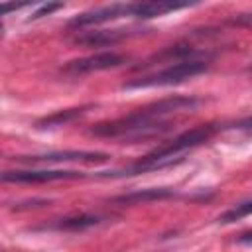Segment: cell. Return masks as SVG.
I'll list each match as a JSON object with an SVG mask.
<instances>
[{
	"instance_id": "cell-1",
	"label": "cell",
	"mask_w": 252,
	"mask_h": 252,
	"mask_svg": "<svg viewBox=\"0 0 252 252\" xmlns=\"http://www.w3.org/2000/svg\"><path fill=\"white\" fill-rule=\"evenodd\" d=\"M197 104H201V98L197 96L171 94V96L154 100L150 104H144L120 118L98 122L91 128V134L98 138H132V140L142 138L144 140L150 136H158L169 128V124L163 122L165 116L181 110H191Z\"/></svg>"
},
{
	"instance_id": "cell-2",
	"label": "cell",
	"mask_w": 252,
	"mask_h": 252,
	"mask_svg": "<svg viewBox=\"0 0 252 252\" xmlns=\"http://www.w3.org/2000/svg\"><path fill=\"white\" fill-rule=\"evenodd\" d=\"M217 130H219V126L213 124V122L195 126L191 130H185L179 136H175L173 140L154 148L152 152H148L138 161H134V163H130V165H126L122 169L102 171L100 177H128V175H138V173H146V171H154V169H163V167L175 165L177 161H181V158H177L179 154L201 146L203 142L213 138L217 134Z\"/></svg>"
},
{
	"instance_id": "cell-3",
	"label": "cell",
	"mask_w": 252,
	"mask_h": 252,
	"mask_svg": "<svg viewBox=\"0 0 252 252\" xmlns=\"http://www.w3.org/2000/svg\"><path fill=\"white\" fill-rule=\"evenodd\" d=\"M209 71V61L205 59H193V61H181V63H173L158 73L152 75H144V77H136L130 79L122 85V89H150V87H169V85H177L183 83L187 79H193L201 73Z\"/></svg>"
},
{
	"instance_id": "cell-4",
	"label": "cell",
	"mask_w": 252,
	"mask_h": 252,
	"mask_svg": "<svg viewBox=\"0 0 252 252\" xmlns=\"http://www.w3.org/2000/svg\"><path fill=\"white\" fill-rule=\"evenodd\" d=\"M126 63V57L114 51H100V53H93L87 57H79L73 59L69 63L63 65V73L65 75H87V73H96V71H104V69H114Z\"/></svg>"
},
{
	"instance_id": "cell-5",
	"label": "cell",
	"mask_w": 252,
	"mask_h": 252,
	"mask_svg": "<svg viewBox=\"0 0 252 252\" xmlns=\"http://www.w3.org/2000/svg\"><path fill=\"white\" fill-rule=\"evenodd\" d=\"M85 173L67 169H10L2 173L4 183H49L65 179H81Z\"/></svg>"
},
{
	"instance_id": "cell-6",
	"label": "cell",
	"mask_w": 252,
	"mask_h": 252,
	"mask_svg": "<svg viewBox=\"0 0 252 252\" xmlns=\"http://www.w3.org/2000/svg\"><path fill=\"white\" fill-rule=\"evenodd\" d=\"M108 154L104 152H85V150H61L39 156H22L18 161L22 163H63V161H85V163H102L108 161Z\"/></svg>"
},
{
	"instance_id": "cell-7",
	"label": "cell",
	"mask_w": 252,
	"mask_h": 252,
	"mask_svg": "<svg viewBox=\"0 0 252 252\" xmlns=\"http://www.w3.org/2000/svg\"><path fill=\"white\" fill-rule=\"evenodd\" d=\"M122 16H130V4H110V6H100V8H94V10H87V12H81L77 16H73L67 26L69 28H89V26H98V24H104V22H110V20H116V18H122Z\"/></svg>"
},
{
	"instance_id": "cell-8",
	"label": "cell",
	"mask_w": 252,
	"mask_h": 252,
	"mask_svg": "<svg viewBox=\"0 0 252 252\" xmlns=\"http://www.w3.org/2000/svg\"><path fill=\"white\" fill-rule=\"evenodd\" d=\"M211 55H213V53H209V51H205V49H197V47H193V45H169V47H165V49L154 53V55L148 57L144 63L136 65L134 69H148V67H152V65H156V63H161V61H167V63H171V65H173V63H181V61H193V59H205V61H209Z\"/></svg>"
},
{
	"instance_id": "cell-9",
	"label": "cell",
	"mask_w": 252,
	"mask_h": 252,
	"mask_svg": "<svg viewBox=\"0 0 252 252\" xmlns=\"http://www.w3.org/2000/svg\"><path fill=\"white\" fill-rule=\"evenodd\" d=\"M132 32L128 30H94V32H83L73 37L75 45H87V47H102L110 43H118L124 37H130Z\"/></svg>"
},
{
	"instance_id": "cell-10",
	"label": "cell",
	"mask_w": 252,
	"mask_h": 252,
	"mask_svg": "<svg viewBox=\"0 0 252 252\" xmlns=\"http://www.w3.org/2000/svg\"><path fill=\"white\" fill-rule=\"evenodd\" d=\"M193 4L187 2H169V0H156V2H130V16L134 18H156V16H163L167 12H175L181 8H187Z\"/></svg>"
},
{
	"instance_id": "cell-11",
	"label": "cell",
	"mask_w": 252,
	"mask_h": 252,
	"mask_svg": "<svg viewBox=\"0 0 252 252\" xmlns=\"http://www.w3.org/2000/svg\"><path fill=\"white\" fill-rule=\"evenodd\" d=\"M104 220L102 215H91V213H81V215H71V217H63L57 219L49 224H45L43 228H51V230H67V232H81L93 226H98Z\"/></svg>"
},
{
	"instance_id": "cell-12",
	"label": "cell",
	"mask_w": 252,
	"mask_h": 252,
	"mask_svg": "<svg viewBox=\"0 0 252 252\" xmlns=\"http://www.w3.org/2000/svg\"><path fill=\"white\" fill-rule=\"evenodd\" d=\"M173 189L167 187H150V189H136L130 193H122L112 197L110 201L116 205H140V203H150V201H163L173 197Z\"/></svg>"
},
{
	"instance_id": "cell-13",
	"label": "cell",
	"mask_w": 252,
	"mask_h": 252,
	"mask_svg": "<svg viewBox=\"0 0 252 252\" xmlns=\"http://www.w3.org/2000/svg\"><path fill=\"white\" fill-rule=\"evenodd\" d=\"M89 108H93V104H87V106H75V108H65V110H57L49 116H43L35 122L37 128H55V126H63V124H69L73 120H77L79 116H83L85 112H89Z\"/></svg>"
},
{
	"instance_id": "cell-14",
	"label": "cell",
	"mask_w": 252,
	"mask_h": 252,
	"mask_svg": "<svg viewBox=\"0 0 252 252\" xmlns=\"http://www.w3.org/2000/svg\"><path fill=\"white\" fill-rule=\"evenodd\" d=\"M248 215H252V201H242V203L230 207L228 211H224L219 217V222L220 224H230V222H236V220H240Z\"/></svg>"
},
{
	"instance_id": "cell-15",
	"label": "cell",
	"mask_w": 252,
	"mask_h": 252,
	"mask_svg": "<svg viewBox=\"0 0 252 252\" xmlns=\"http://www.w3.org/2000/svg\"><path fill=\"white\" fill-rule=\"evenodd\" d=\"M59 8H63V4L61 2H51V4H43L39 10H35L33 14H32V20H37V18H43V16H49L51 12H55V10H59Z\"/></svg>"
},
{
	"instance_id": "cell-16",
	"label": "cell",
	"mask_w": 252,
	"mask_h": 252,
	"mask_svg": "<svg viewBox=\"0 0 252 252\" xmlns=\"http://www.w3.org/2000/svg\"><path fill=\"white\" fill-rule=\"evenodd\" d=\"M49 201L47 199H30V201H22L18 205H14L16 211H28V209H37V207H43L47 205Z\"/></svg>"
},
{
	"instance_id": "cell-17",
	"label": "cell",
	"mask_w": 252,
	"mask_h": 252,
	"mask_svg": "<svg viewBox=\"0 0 252 252\" xmlns=\"http://www.w3.org/2000/svg\"><path fill=\"white\" fill-rule=\"evenodd\" d=\"M232 128H236V130L244 132L246 136H252V116H246V118H242V120L234 122V124H232Z\"/></svg>"
},
{
	"instance_id": "cell-18",
	"label": "cell",
	"mask_w": 252,
	"mask_h": 252,
	"mask_svg": "<svg viewBox=\"0 0 252 252\" xmlns=\"http://www.w3.org/2000/svg\"><path fill=\"white\" fill-rule=\"evenodd\" d=\"M230 24H238V26H250L252 24V12L250 14H240L236 18L230 20Z\"/></svg>"
},
{
	"instance_id": "cell-19",
	"label": "cell",
	"mask_w": 252,
	"mask_h": 252,
	"mask_svg": "<svg viewBox=\"0 0 252 252\" xmlns=\"http://www.w3.org/2000/svg\"><path fill=\"white\" fill-rule=\"evenodd\" d=\"M236 240H238L240 244H252V230H250V232H242Z\"/></svg>"
},
{
	"instance_id": "cell-20",
	"label": "cell",
	"mask_w": 252,
	"mask_h": 252,
	"mask_svg": "<svg viewBox=\"0 0 252 252\" xmlns=\"http://www.w3.org/2000/svg\"><path fill=\"white\" fill-rule=\"evenodd\" d=\"M248 71H252V65H250V67H248Z\"/></svg>"
}]
</instances>
